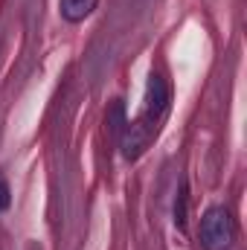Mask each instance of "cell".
Returning a JSON list of instances; mask_svg holds the SVG:
<instances>
[{
	"instance_id": "cell-6",
	"label": "cell",
	"mask_w": 247,
	"mask_h": 250,
	"mask_svg": "<svg viewBox=\"0 0 247 250\" xmlns=\"http://www.w3.org/2000/svg\"><path fill=\"white\" fill-rule=\"evenodd\" d=\"M6 207H9V184L0 181V209H6Z\"/></svg>"
},
{
	"instance_id": "cell-4",
	"label": "cell",
	"mask_w": 247,
	"mask_h": 250,
	"mask_svg": "<svg viewBox=\"0 0 247 250\" xmlns=\"http://www.w3.org/2000/svg\"><path fill=\"white\" fill-rule=\"evenodd\" d=\"M125 108H123V102H114L111 105V111H108V128H111V134L120 140L123 137V131H125Z\"/></svg>"
},
{
	"instance_id": "cell-2",
	"label": "cell",
	"mask_w": 247,
	"mask_h": 250,
	"mask_svg": "<svg viewBox=\"0 0 247 250\" xmlns=\"http://www.w3.org/2000/svg\"><path fill=\"white\" fill-rule=\"evenodd\" d=\"M166 111H169V87L160 76H151L148 79V93H145V111H143L140 120H145L148 125L157 128L160 120L166 117Z\"/></svg>"
},
{
	"instance_id": "cell-5",
	"label": "cell",
	"mask_w": 247,
	"mask_h": 250,
	"mask_svg": "<svg viewBox=\"0 0 247 250\" xmlns=\"http://www.w3.org/2000/svg\"><path fill=\"white\" fill-rule=\"evenodd\" d=\"M175 221H178V227L186 224V189L181 192V201H178V207H175Z\"/></svg>"
},
{
	"instance_id": "cell-3",
	"label": "cell",
	"mask_w": 247,
	"mask_h": 250,
	"mask_svg": "<svg viewBox=\"0 0 247 250\" xmlns=\"http://www.w3.org/2000/svg\"><path fill=\"white\" fill-rule=\"evenodd\" d=\"M96 3H99V0H62V6H59V9H62L64 21L79 23V21H84L87 15H93Z\"/></svg>"
},
{
	"instance_id": "cell-1",
	"label": "cell",
	"mask_w": 247,
	"mask_h": 250,
	"mask_svg": "<svg viewBox=\"0 0 247 250\" xmlns=\"http://www.w3.org/2000/svg\"><path fill=\"white\" fill-rule=\"evenodd\" d=\"M236 239V221L230 209L212 207L201 218V248L204 250H230Z\"/></svg>"
}]
</instances>
